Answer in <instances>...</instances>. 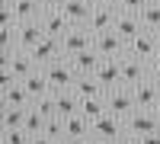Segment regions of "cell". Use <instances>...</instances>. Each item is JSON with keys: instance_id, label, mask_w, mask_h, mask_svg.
Masks as SVG:
<instances>
[{"instance_id": "cell-21", "label": "cell", "mask_w": 160, "mask_h": 144, "mask_svg": "<svg viewBox=\"0 0 160 144\" xmlns=\"http://www.w3.org/2000/svg\"><path fill=\"white\" fill-rule=\"evenodd\" d=\"M74 93H77L80 99H90V96H106V87L96 80V74H83V77H77Z\"/></svg>"}, {"instance_id": "cell-18", "label": "cell", "mask_w": 160, "mask_h": 144, "mask_svg": "<svg viewBox=\"0 0 160 144\" xmlns=\"http://www.w3.org/2000/svg\"><path fill=\"white\" fill-rule=\"evenodd\" d=\"M55 96V115H61V119H71V115L80 112V96L74 93V90H58Z\"/></svg>"}, {"instance_id": "cell-31", "label": "cell", "mask_w": 160, "mask_h": 144, "mask_svg": "<svg viewBox=\"0 0 160 144\" xmlns=\"http://www.w3.org/2000/svg\"><path fill=\"white\" fill-rule=\"evenodd\" d=\"M13 48H16V26H10V29L0 26V51H13Z\"/></svg>"}, {"instance_id": "cell-16", "label": "cell", "mask_w": 160, "mask_h": 144, "mask_svg": "<svg viewBox=\"0 0 160 144\" xmlns=\"http://www.w3.org/2000/svg\"><path fill=\"white\" fill-rule=\"evenodd\" d=\"M68 61L74 64V71L83 77V74H96V67L102 64V55L96 48H83V51H77V55H71Z\"/></svg>"}, {"instance_id": "cell-35", "label": "cell", "mask_w": 160, "mask_h": 144, "mask_svg": "<svg viewBox=\"0 0 160 144\" xmlns=\"http://www.w3.org/2000/svg\"><path fill=\"white\" fill-rule=\"evenodd\" d=\"M109 144H141V141H138L135 135H128V132H122V135H118V138H112Z\"/></svg>"}, {"instance_id": "cell-7", "label": "cell", "mask_w": 160, "mask_h": 144, "mask_svg": "<svg viewBox=\"0 0 160 144\" xmlns=\"http://www.w3.org/2000/svg\"><path fill=\"white\" fill-rule=\"evenodd\" d=\"M128 55H135V58H141V61H151V58H157V55H160L157 32H151V29L138 32V35L128 42Z\"/></svg>"}, {"instance_id": "cell-24", "label": "cell", "mask_w": 160, "mask_h": 144, "mask_svg": "<svg viewBox=\"0 0 160 144\" xmlns=\"http://www.w3.org/2000/svg\"><path fill=\"white\" fill-rule=\"evenodd\" d=\"M68 122V135H74V138H80V141H87L90 135H93V122L87 119V115H71V119H64Z\"/></svg>"}, {"instance_id": "cell-23", "label": "cell", "mask_w": 160, "mask_h": 144, "mask_svg": "<svg viewBox=\"0 0 160 144\" xmlns=\"http://www.w3.org/2000/svg\"><path fill=\"white\" fill-rule=\"evenodd\" d=\"M106 112H109V109H106V96H90V99H80V115H87L90 122L102 119Z\"/></svg>"}, {"instance_id": "cell-22", "label": "cell", "mask_w": 160, "mask_h": 144, "mask_svg": "<svg viewBox=\"0 0 160 144\" xmlns=\"http://www.w3.org/2000/svg\"><path fill=\"white\" fill-rule=\"evenodd\" d=\"M3 106H32V96H29L22 80L13 87H3Z\"/></svg>"}, {"instance_id": "cell-8", "label": "cell", "mask_w": 160, "mask_h": 144, "mask_svg": "<svg viewBox=\"0 0 160 144\" xmlns=\"http://www.w3.org/2000/svg\"><path fill=\"white\" fill-rule=\"evenodd\" d=\"M29 55L35 58V64L38 67H45V64H51V61H58V58H64V45H61V38H55V35H45L42 42H38Z\"/></svg>"}, {"instance_id": "cell-27", "label": "cell", "mask_w": 160, "mask_h": 144, "mask_svg": "<svg viewBox=\"0 0 160 144\" xmlns=\"http://www.w3.org/2000/svg\"><path fill=\"white\" fill-rule=\"evenodd\" d=\"M45 125H48V115L45 112H38L35 106H29V112H26V132H29V135H42L45 132Z\"/></svg>"}, {"instance_id": "cell-15", "label": "cell", "mask_w": 160, "mask_h": 144, "mask_svg": "<svg viewBox=\"0 0 160 144\" xmlns=\"http://www.w3.org/2000/svg\"><path fill=\"white\" fill-rule=\"evenodd\" d=\"M131 93H135L138 109H154V106H157V99H160V83H154L151 77H148V80H141V83L131 87Z\"/></svg>"}, {"instance_id": "cell-30", "label": "cell", "mask_w": 160, "mask_h": 144, "mask_svg": "<svg viewBox=\"0 0 160 144\" xmlns=\"http://www.w3.org/2000/svg\"><path fill=\"white\" fill-rule=\"evenodd\" d=\"M19 19H16V10H13V0H3L0 3V26L3 29H10V26H16Z\"/></svg>"}, {"instance_id": "cell-41", "label": "cell", "mask_w": 160, "mask_h": 144, "mask_svg": "<svg viewBox=\"0 0 160 144\" xmlns=\"http://www.w3.org/2000/svg\"><path fill=\"white\" fill-rule=\"evenodd\" d=\"M83 144H106V141H99V138H87Z\"/></svg>"}, {"instance_id": "cell-6", "label": "cell", "mask_w": 160, "mask_h": 144, "mask_svg": "<svg viewBox=\"0 0 160 144\" xmlns=\"http://www.w3.org/2000/svg\"><path fill=\"white\" fill-rule=\"evenodd\" d=\"M45 38V26L42 19H26V22H16V48L22 51H32L38 42Z\"/></svg>"}, {"instance_id": "cell-14", "label": "cell", "mask_w": 160, "mask_h": 144, "mask_svg": "<svg viewBox=\"0 0 160 144\" xmlns=\"http://www.w3.org/2000/svg\"><path fill=\"white\" fill-rule=\"evenodd\" d=\"M141 80H148V61H141L135 55H125L122 58V83L125 87H135Z\"/></svg>"}, {"instance_id": "cell-43", "label": "cell", "mask_w": 160, "mask_h": 144, "mask_svg": "<svg viewBox=\"0 0 160 144\" xmlns=\"http://www.w3.org/2000/svg\"><path fill=\"white\" fill-rule=\"evenodd\" d=\"M157 45H160V32H157Z\"/></svg>"}, {"instance_id": "cell-3", "label": "cell", "mask_w": 160, "mask_h": 144, "mask_svg": "<svg viewBox=\"0 0 160 144\" xmlns=\"http://www.w3.org/2000/svg\"><path fill=\"white\" fill-rule=\"evenodd\" d=\"M125 132H128V135H135V138L141 141L144 135L160 132V119L154 115V109H138V112H131L128 119H125Z\"/></svg>"}, {"instance_id": "cell-40", "label": "cell", "mask_w": 160, "mask_h": 144, "mask_svg": "<svg viewBox=\"0 0 160 144\" xmlns=\"http://www.w3.org/2000/svg\"><path fill=\"white\" fill-rule=\"evenodd\" d=\"M93 7H106V3H115V0H90Z\"/></svg>"}, {"instance_id": "cell-12", "label": "cell", "mask_w": 160, "mask_h": 144, "mask_svg": "<svg viewBox=\"0 0 160 144\" xmlns=\"http://www.w3.org/2000/svg\"><path fill=\"white\" fill-rule=\"evenodd\" d=\"M42 26H45V35H55V38H64L74 26H71V19L64 16V10H42Z\"/></svg>"}, {"instance_id": "cell-44", "label": "cell", "mask_w": 160, "mask_h": 144, "mask_svg": "<svg viewBox=\"0 0 160 144\" xmlns=\"http://www.w3.org/2000/svg\"><path fill=\"white\" fill-rule=\"evenodd\" d=\"M157 3H160V0H157Z\"/></svg>"}, {"instance_id": "cell-11", "label": "cell", "mask_w": 160, "mask_h": 144, "mask_svg": "<svg viewBox=\"0 0 160 144\" xmlns=\"http://www.w3.org/2000/svg\"><path fill=\"white\" fill-rule=\"evenodd\" d=\"M61 45H64V58H71L77 51H83V48H93V32L87 26H74V29L61 38Z\"/></svg>"}, {"instance_id": "cell-25", "label": "cell", "mask_w": 160, "mask_h": 144, "mask_svg": "<svg viewBox=\"0 0 160 144\" xmlns=\"http://www.w3.org/2000/svg\"><path fill=\"white\" fill-rule=\"evenodd\" d=\"M13 10H16V19L19 22L42 16V3H38V0H13Z\"/></svg>"}, {"instance_id": "cell-36", "label": "cell", "mask_w": 160, "mask_h": 144, "mask_svg": "<svg viewBox=\"0 0 160 144\" xmlns=\"http://www.w3.org/2000/svg\"><path fill=\"white\" fill-rule=\"evenodd\" d=\"M38 3H42V10H61L64 0H38Z\"/></svg>"}, {"instance_id": "cell-1", "label": "cell", "mask_w": 160, "mask_h": 144, "mask_svg": "<svg viewBox=\"0 0 160 144\" xmlns=\"http://www.w3.org/2000/svg\"><path fill=\"white\" fill-rule=\"evenodd\" d=\"M106 109H109L112 115H118V119H128L131 112H138V102H135V93H131V87H112L106 90Z\"/></svg>"}, {"instance_id": "cell-26", "label": "cell", "mask_w": 160, "mask_h": 144, "mask_svg": "<svg viewBox=\"0 0 160 144\" xmlns=\"http://www.w3.org/2000/svg\"><path fill=\"white\" fill-rule=\"evenodd\" d=\"M26 112H29V106H3V132L22 128L26 125Z\"/></svg>"}, {"instance_id": "cell-10", "label": "cell", "mask_w": 160, "mask_h": 144, "mask_svg": "<svg viewBox=\"0 0 160 144\" xmlns=\"http://www.w3.org/2000/svg\"><path fill=\"white\" fill-rule=\"evenodd\" d=\"M122 132H125V122L118 119V115L106 112L102 119H96V122H93V135H90V138H99V141H106V144H109L112 138H118Z\"/></svg>"}, {"instance_id": "cell-33", "label": "cell", "mask_w": 160, "mask_h": 144, "mask_svg": "<svg viewBox=\"0 0 160 144\" xmlns=\"http://www.w3.org/2000/svg\"><path fill=\"white\" fill-rule=\"evenodd\" d=\"M148 77H151V80H154V83H160V55L148 61Z\"/></svg>"}, {"instance_id": "cell-17", "label": "cell", "mask_w": 160, "mask_h": 144, "mask_svg": "<svg viewBox=\"0 0 160 144\" xmlns=\"http://www.w3.org/2000/svg\"><path fill=\"white\" fill-rule=\"evenodd\" d=\"M115 32L125 38V42H131L138 32H144V22H141V13H122L118 10L115 16Z\"/></svg>"}, {"instance_id": "cell-13", "label": "cell", "mask_w": 160, "mask_h": 144, "mask_svg": "<svg viewBox=\"0 0 160 144\" xmlns=\"http://www.w3.org/2000/svg\"><path fill=\"white\" fill-rule=\"evenodd\" d=\"M96 80L106 90L122 87V58H102V64L96 67Z\"/></svg>"}, {"instance_id": "cell-39", "label": "cell", "mask_w": 160, "mask_h": 144, "mask_svg": "<svg viewBox=\"0 0 160 144\" xmlns=\"http://www.w3.org/2000/svg\"><path fill=\"white\" fill-rule=\"evenodd\" d=\"M58 144H83V141H80V138H74V135H64Z\"/></svg>"}, {"instance_id": "cell-38", "label": "cell", "mask_w": 160, "mask_h": 144, "mask_svg": "<svg viewBox=\"0 0 160 144\" xmlns=\"http://www.w3.org/2000/svg\"><path fill=\"white\" fill-rule=\"evenodd\" d=\"M141 144H160V132H154V135H144V138H141Z\"/></svg>"}, {"instance_id": "cell-34", "label": "cell", "mask_w": 160, "mask_h": 144, "mask_svg": "<svg viewBox=\"0 0 160 144\" xmlns=\"http://www.w3.org/2000/svg\"><path fill=\"white\" fill-rule=\"evenodd\" d=\"M13 83H19V77L13 74L10 67H3V74H0V87H13Z\"/></svg>"}, {"instance_id": "cell-29", "label": "cell", "mask_w": 160, "mask_h": 144, "mask_svg": "<svg viewBox=\"0 0 160 144\" xmlns=\"http://www.w3.org/2000/svg\"><path fill=\"white\" fill-rule=\"evenodd\" d=\"M3 144H32V135L26 128H10L3 132Z\"/></svg>"}, {"instance_id": "cell-37", "label": "cell", "mask_w": 160, "mask_h": 144, "mask_svg": "<svg viewBox=\"0 0 160 144\" xmlns=\"http://www.w3.org/2000/svg\"><path fill=\"white\" fill-rule=\"evenodd\" d=\"M32 144H58V141H55V138H48V135L42 132V135H32Z\"/></svg>"}, {"instance_id": "cell-5", "label": "cell", "mask_w": 160, "mask_h": 144, "mask_svg": "<svg viewBox=\"0 0 160 144\" xmlns=\"http://www.w3.org/2000/svg\"><path fill=\"white\" fill-rule=\"evenodd\" d=\"M0 61H3V67H10L13 74L19 77V80H26L32 71H38V64L35 58L29 55V51H22V48H13V51H0Z\"/></svg>"}, {"instance_id": "cell-28", "label": "cell", "mask_w": 160, "mask_h": 144, "mask_svg": "<svg viewBox=\"0 0 160 144\" xmlns=\"http://www.w3.org/2000/svg\"><path fill=\"white\" fill-rule=\"evenodd\" d=\"M141 22H144V29L160 32V3H157V0H151V3L141 10Z\"/></svg>"}, {"instance_id": "cell-2", "label": "cell", "mask_w": 160, "mask_h": 144, "mask_svg": "<svg viewBox=\"0 0 160 144\" xmlns=\"http://www.w3.org/2000/svg\"><path fill=\"white\" fill-rule=\"evenodd\" d=\"M45 74H48V83H51V93H58V90H74L77 77H80L68 58H58V61L45 64Z\"/></svg>"}, {"instance_id": "cell-19", "label": "cell", "mask_w": 160, "mask_h": 144, "mask_svg": "<svg viewBox=\"0 0 160 144\" xmlns=\"http://www.w3.org/2000/svg\"><path fill=\"white\" fill-rule=\"evenodd\" d=\"M64 16L71 19V26H87L90 22V13H93V3L90 0H64Z\"/></svg>"}, {"instance_id": "cell-9", "label": "cell", "mask_w": 160, "mask_h": 144, "mask_svg": "<svg viewBox=\"0 0 160 144\" xmlns=\"http://www.w3.org/2000/svg\"><path fill=\"white\" fill-rule=\"evenodd\" d=\"M115 16H118L115 3H106V7H93L87 29H90L93 35H96V32H109V29H115Z\"/></svg>"}, {"instance_id": "cell-42", "label": "cell", "mask_w": 160, "mask_h": 144, "mask_svg": "<svg viewBox=\"0 0 160 144\" xmlns=\"http://www.w3.org/2000/svg\"><path fill=\"white\" fill-rule=\"evenodd\" d=\"M154 115H157V119H160V99H157V106H154Z\"/></svg>"}, {"instance_id": "cell-4", "label": "cell", "mask_w": 160, "mask_h": 144, "mask_svg": "<svg viewBox=\"0 0 160 144\" xmlns=\"http://www.w3.org/2000/svg\"><path fill=\"white\" fill-rule=\"evenodd\" d=\"M93 48H96L102 58H125V55H128V42H125L115 29L96 32V35H93Z\"/></svg>"}, {"instance_id": "cell-32", "label": "cell", "mask_w": 160, "mask_h": 144, "mask_svg": "<svg viewBox=\"0 0 160 144\" xmlns=\"http://www.w3.org/2000/svg\"><path fill=\"white\" fill-rule=\"evenodd\" d=\"M148 3H151V0H115V10H122V13H141Z\"/></svg>"}, {"instance_id": "cell-20", "label": "cell", "mask_w": 160, "mask_h": 144, "mask_svg": "<svg viewBox=\"0 0 160 144\" xmlns=\"http://www.w3.org/2000/svg\"><path fill=\"white\" fill-rule=\"evenodd\" d=\"M22 83H26V90H29V96H32V102L51 93V83H48V74H45V67H38V71H32V74L26 77Z\"/></svg>"}]
</instances>
